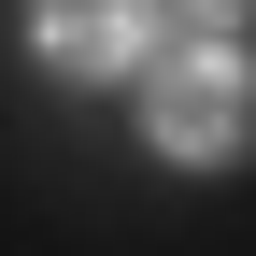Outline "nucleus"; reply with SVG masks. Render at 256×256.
<instances>
[{
	"label": "nucleus",
	"instance_id": "obj_1",
	"mask_svg": "<svg viewBox=\"0 0 256 256\" xmlns=\"http://www.w3.org/2000/svg\"><path fill=\"white\" fill-rule=\"evenodd\" d=\"M142 142L185 156V171L242 156V142H256V72H242L228 43H171V57L142 72Z\"/></svg>",
	"mask_w": 256,
	"mask_h": 256
},
{
	"label": "nucleus",
	"instance_id": "obj_2",
	"mask_svg": "<svg viewBox=\"0 0 256 256\" xmlns=\"http://www.w3.org/2000/svg\"><path fill=\"white\" fill-rule=\"evenodd\" d=\"M28 43H43V72L114 86V72L156 57V0H28Z\"/></svg>",
	"mask_w": 256,
	"mask_h": 256
},
{
	"label": "nucleus",
	"instance_id": "obj_3",
	"mask_svg": "<svg viewBox=\"0 0 256 256\" xmlns=\"http://www.w3.org/2000/svg\"><path fill=\"white\" fill-rule=\"evenodd\" d=\"M242 14H256V0H156V28H185V43H228Z\"/></svg>",
	"mask_w": 256,
	"mask_h": 256
}]
</instances>
